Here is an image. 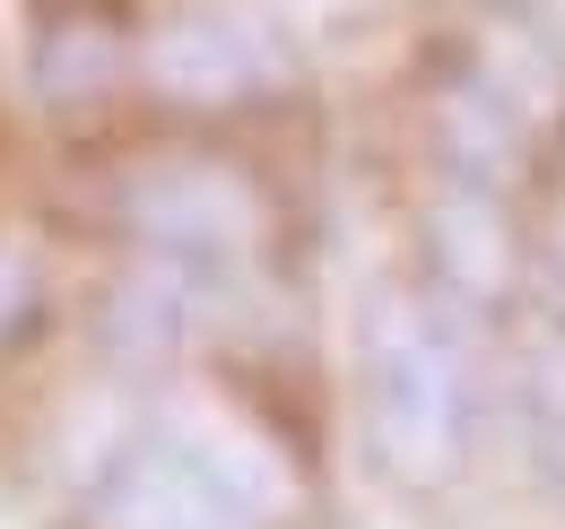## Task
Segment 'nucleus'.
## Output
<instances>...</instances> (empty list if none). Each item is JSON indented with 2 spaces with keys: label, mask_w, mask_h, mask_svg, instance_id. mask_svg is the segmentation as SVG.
Returning a JSON list of instances; mask_svg holds the SVG:
<instances>
[{
  "label": "nucleus",
  "mask_w": 565,
  "mask_h": 529,
  "mask_svg": "<svg viewBox=\"0 0 565 529\" xmlns=\"http://www.w3.org/2000/svg\"><path fill=\"white\" fill-rule=\"evenodd\" d=\"M122 226L148 244V261L166 269H201V261H235L262 244V217L244 174L226 165H148L122 192Z\"/></svg>",
  "instance_id": "4"
},
{
  "label": "nucleus",
  "mask_w": 565,
  "mask_h": 529,
  "mask_svg": "<svg viewBox=\"0 0 565 529\" xmlns=\"http://www.w3.org/2000/svg\"><path fill=\"white\" fill-rule=\"evenodd\" d=\"M531 261L565 295V148H557V165H548V183H540V208H531Z\"/></svg>",
  "instance_id": "8"
},
{
  "label": "nucleus",
  "mask_w": 565,
  "mask_h": 529,
  "mask_svg": "<svg viewBox=\"0 0 565 529\" xmlns=\"http://www.w3.org/2000/svg\"><path fill=\"white\" fill-rule=\"evenodd\" d=\"M105 529H253L201 452H131L105 477Z\"/></svg>",
  "instance_id": "6"
},
{
  "label": "nucleus",
  "mask_w": 565,
  "mask_h": 529,
  "mask_svg": "<svg viewBox=\"0 0 565 529\" xmlns=\"http://www.w3.org/2000/svg\"><path fill=\"white\" fill-rule=\"evenodd\" d=\"M35 304H44V287H35V261L18 252V244H0V347L35 322Z\"/></svg>",
  "instance_id": "9"
},
{
  "label": "nucleus",
  "mask_w": 565,
  "mask_h": 529,
  "mask_svg": "<svg viewBox=\"0 0 565 529\" xmlns=\"http://www.w3.org/2000/svg\"><path fill=\"white\" fill-rule=\"evenodd\" d=\"M122 53H131V26L114 0H35V26H26V87L44 96V114H96L114 87H122Z\"/></svg>",
  "instance_id": "5"
},
{
  "label": "nucleus",
  "mask_w": 565,
  "mask_h": 529,
  "mask_svg": "<svg viewBox=\"0 0 565 529\" xmlns=\"http://www.w3.org/2000/svg\"><path fill=\"white\" fill-rule=\"evenodd\" d=\"M105 313H114V322H105L114 356L148 365V356H166V347L183 338V287H174V269H166V261H140L122 287H114V304H105Z\"/></svg>",
  "instance_id": "7"
},
{
  "label": "nucleus",
  "mask_w": 565,
  "mask_h": 529,
  "mask_svg": "<svg viewBox=\"0 0 565 529\" xmlns=\"http://www.w3.org/2000/svg\"><path fill=\"white\" fill-rule=\"evenodd\" d=\"M418 244H426V295L452 313H504L522 261H531V226L513 217V192H470V183H435L418 208Z\"/></svg>",
  "instance_id": "3"
},
{
  "label": "nucleus",
  "mask_w": 565,
  "mask_h": 529,
  "mask_svg": "<svg viewBox=\"0 0 565 529\" xmlns=\"http://www.w3.org/2000/svg\"><path fill=\"white\" fill-rule=\"evenodd\" d=\"M140 78L174 114H244L296 87V53L270 0H174L140 44Z\"/></svg>",
  "instance_id": "2"
},
{
  "label": "nucleus",
  "mask_w": 565,
  "mask_h": 529,
  "mask_svg": "<svg viewBox=\"0 0 565 529\" xmlns=\"http://www.w3.org/2000/svg\"><path fill=\"white\" fill-rule=\"evenodd\" d=\"M470 313L435 304L418 287H374L356 322V408L365 443L392 486H452L479 452V356Z\"/></svg>",
  "instance_id": "1"
}]
</instances>
